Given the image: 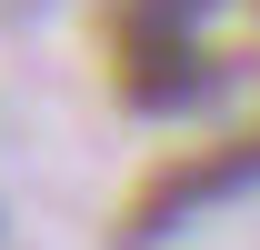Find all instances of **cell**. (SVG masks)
<instances>
[{"label":"cell","instance_id":"obj_3","mask_svg":"<svg viewBox=\"0 0 260 250\" xmlns=\"http://www.w3.org/2000/svg\"><path fill=\"white\" fill-rule=\"evenodd\" d=\"M140 10H160V20H180V30H190V20L210 10V0H140Z\"/></svg>","mask_w":260,"mask_h":250},{"label":"cell","instance_id":"obj_1","mask_svg":"<svg viewBox=\"0 0 260 250\" xmlns=\"http://www.w3.org/2000/svg\"><path fill=\"white\" fill-rule=\"evenodd\" d=\"M110 80H120L130 110H190V100L220 90V60H210L180 20H160V10L120 0V30H110Z\"/></svg>","mask_w":260,"mask_h":250},{"label":"cell","instance_id":"obj_2","mask_svg":"<svg viewBox=\"0 0 260 250\" xmlns=\"http://www.w3.org/2000/svg\"><path fill=\"white\" fill-rule=\"evenodd\" d=\"M240 180H260V130H230V140H210V150L160 160V170L140 180V200H130L120 240H130V250H140V240H160L170 220H190L200 200H220V190H240Z\"/></svg>","mask_w":260,"mask_h":250}]
</instances>
